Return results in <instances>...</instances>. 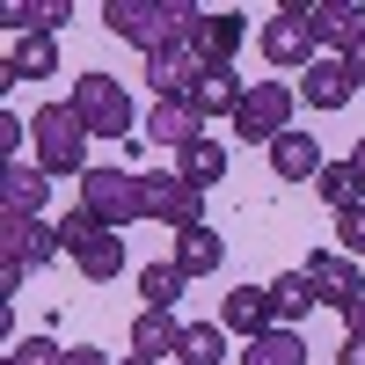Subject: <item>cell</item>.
Segmentation results:
<instances>
[{"mask_svg": "<svg viewBox=\"0 0 365 365\" xmlns=\"http://www.w3.org/2000/svg\"><path fill=\"white\" fill-rule=\"evenodd\" d=\"M344 329H351V336H365V299H358V307H344Z\"/></svg>", "mask_w": 365, "mask_h": 365, "instance_id": "e575fe53", "label": "cell"}, {"mask_svg": "<svg viewBox=\"0 0 365 365\" xmlns=\"http://www.w3.org/2000/svg\"><path fill=\"white\" fill-rule=\"evenodd\" d=\"M132 358H146V365H175V358H182V322L161 314V307H139V322H132Z\"/></svg>", "mask_w": 365, "mask_h": 365, "instance_id": "9a60e30c", "label": "cell"}, {"mask_svg": "<svg viewBox=\"0 0 365 365\" xmlns=\"http://www.w3.org/2000/svg\"><path fill=\"white\" fill-rule=\"evenodd\" d=\"M336 365H365V336H344V351H336Z\"/></svg>", "mask_w": 365, "mask_h": 365, "instance_id": "836d02e7", "label": "cell"}, {"mask_svg": "<svg viewBox=\"0 0 365 365\" xmlns=\"http://www.w3.org/2000/svg\"><path fill=\"white\" fill-rule=\"evenodd\" d=\"M125 365H146V358H125Z\"/></svg>", "mask_w": 365, "mask_h": 365, "instance_id": "74e56055", "label": "cell"}, {"mask_svg": "<svg viewBox=\"0 0 365 365\" xmlns=\"http://www.w3.org/2000/svg\"><path fill=\"white\" fill-rule=\"evenodd\" d=\"M103 22H110L132 51L154 58V51H168V44H190L197 22H205V8H190V0H110Z\"/></svg>", "mask_w": 365, "mask_h": 365, "instance_id": "6da1fadb", "label": "cell"}, {"mask_svg": "<svg viewBox=\"0 0 365 365\" xmlns=\"http://www.w3.org/2000/svg\"><path fill=\"white\" fill-rule=\"evenodd\" d=\"M314 190H322V205L344 220V212H358V205H365V175H358V161H329V168L314 175Z\"/></svg>", "mask_w": 365, "mask_h": 365, "instance_id": "7402d4cb", "label": "cell"}, {"mask_svg": "<svg viewBox=\"0 0 365 365\" xmlns=\"http://www.w3.org/2000/svg\"><path fill=\"white\" fill-rule=\"evenodd\" d=\"M270 168H278V182H314L329 161H322V139L314 132H285V139H270Z\"/></svg>", "mask_w": 365, "mask_h": 365, "instance_id": "ac0fdd59", "label": "cell"}, {"mask_svg": "<svg viewBox=\"0 0 365 365\" xmlns=\"http://www.w3.org/2000/svg\"><path fill=\"white\" fill-rule=\"evenodd\" d=\"M8 365H66V351L51 344V329H37L29 344H15V351H8Z\"/></svg>", "mask_w": 365, "mask_h": 365, "instance_id": "f546056e", "label": "cell"}, {"mask_svg": "<svg viewBox=\"0 0 365 365\" xmlns=\"http://www.w3.org/2000/svg\"><path fill=\"white\" fill-rule=\"evenodd\" d=\"M175 175L190 182V190H212V182L227 175V146H212V139H197L190 154H175Z\"/></svg>", "mask_w": 365, "mask_h": 365, "instance_id": "4316f807", "label": "cell"}, {"mask_svg": "<svg viewBox=\"0 0 365 365\" xmlns=\"http://www.w3.org/2000/svg\"><path fill=\"white\" fill-rule=\"evenodd\" d=\"M66 103L81 110V125L96 132V139H125L132 132V88L117 81V73H81Z\"/></svg>", "mask_w": 365, "mask_h": 365, "instance_id": "8992f818", "label": "cell"}, {"mask_svg": "<svg viewBox=\"0 0 365 365\" xmlns=\"http://www.w3.org/2000/svg\"><path fill=\"white\" fill-rule=\"evenodd\" d=\"M299 103H307V110H351L358 103L351 66H344V58H314V66L299 73Z\"/></svg>", "mask_w": 365, "mask_h": 365, "instance_id": "4fadbf2b", "label": "cell"}, {"mask_svg": "<svg viewBox=\"0 0 365 365\" xmlns=\"http://www.w3.org/2000/svg\"><path fill=\"white\" fill-rule=\"evenodd\" d=\"M249 44V22H241L234 8H212L205 22H197V37H190V51H197V66H227V58Z\"/></svg>", "mask_w": 365, "mask_h": 365, "instance_id": "2e32d148", "label": "cell"}, {"mask_svg": "<svg viewBox=\"0 0 365 365\" xmlns=\"http://www.w3.org/2000/svg\"><path fill=\"white\" fill-rule=\"evenodd\" d=\"M66 15H73L66 0H37V8H22V0H15V8H8V29H22V37H51Z\"/></svg>", "mask_w": 365, "mask_h": 365, "instance_id": "f1b7e54d", "label": "cell"}, {"mask_svg": "<svg viewBox=\"0 0 365 365\" xmlns=\"http://www.w3.org/2000/svg\"><path fill=\"white\" fill-rule=\"evenodd\" d=\"M307 8H314V0H285V8L263 22V58H270V66H299V73H307L322 58L314 29H307Z\"/></svg>", "mask_w": 365, "mask_h": 365, "instance_id": "ba28073f", "label": "cell"}, {"mask_svg": "<svg viewBox=\"0 0 365 365\" xmlns=\"http://www.w3.org/2000/svg\"><path fill=\"white\" fill-rule=\"evenodd\" d=\"M66 365H110V358H103L96 344H88V351H66Z\"/></svg>", "mask_w": 365, "mask_h": 365, "instance_id": "d590c367", "label": "cell"}, {"mask_svg": "<svg viewBox=\"0 0 365 365\" xmlns=\"http://www.w3.org/2000/svg\"><path fill=\"white\" fill-rule=\"evenodd\" d=\"M344 66H351V81H358V88H365V37H358V44H351V51H344Z\"/></svg>", "mask_w": 365, "mask_h": 365, "instance_id": "d6a6232c", "label": "cell"}, {"mask_svg": "<svg viewBox=\"0 0 365 365\" xmlns=\"http://www.w3.org/2000/svg\"><path fill=\"white\" fill-rule=\"evenodd\" d=\"M175 263H182V278H212L227 263V241L212 227H190V234H175Z\"/></svg>", "mask_w": 365, "mask_h": 365, "instance_id": "603a6c76", "label": "cell"}, {"mask_svg": "<svg viewBox=\"0 0 365 365\" xmlns=\"http://www.w3.org/2000/svg\"><path fill=\"white\" fill-rule=\"evenodd\" d=\"M51 256H66V241H58V227H44V220H8L0 212V292H22V278L29 270H44Z\"/></svg>", "mask_w": 365, "mask_h": 365, "instance_id": "3957f363", "label": "cell"}, {"mask_svg": "<svg viewBox=\"0 0 365 365\" xmlns=\"http://www.w3.org/2000/svg\"><path fill=\"white\" fill-rule=\"evenodd\" d=\"M81 212H96V220L117 234V227L146 220V182L132 168H88L81 175Z\"/></svg>", "mask_w": 365, "mask_h": 365, "instance_id": "5b68a950", "label": "cell"}, {"mask_svg": "<svg viewBox=\"0 0 365 365\" xmlns=\"http://www.w3.org/2000/svg\"><path fill=\"white\" fill-rule=\"evenodd\" d=\"M241 365H307V336L299 329H270V336H256L241 351Z\"/></svg>", "mask_w": 365, "mask_h": 365, "instance_id": "484cf974", "label": "cell"}, {"mask_svg": "<svg viewBox=\"0 0 365 365\" xmlns=\"http://www.w3.org/2000/svg\"><path fill=\"white\" fill-rule=\"evenodd\" d=\"M336 249H344V256H365V205L336 220Z\"/></svg>", "mask_w": 365, "mask_h": 365, "instance_id": "4dcf8cb0", "label": "cell"}, {"mask_svg": "<svg viewBox=\"0 0 365 365\" xmlns=\"http://www.w3.org/2000/svg\"><path fill=\"white\" fill-rule=\"evenodd\" d=\"M182 285H190V278H182V263H175V256H168V263H146V270H139V307H161V314H175Z\"/></svg>", "mask_w": 365, "mask_h": 365, "instance_id": "d4e9b609", "label": "cell"}, {"mask_svg": "<svg viewBox=\"0 0 365 365\" xmlns=\"http://www.w3.org/2000/svg\"><path fill=\"white\" fill-rule=\"evenodd\" d=\"M241 96H249V88L234 81V66H205L197 88H190V110H197V117H234Z\"/></svg>", "mask_w": 365, "mask_h": 365, "instance_id": "ffe728a7", "label": "cell"}, {"mask_svg": "<svg viewBox=\"0 0 365 365\" xmlns=\"http://www.w3.org/2000/svg\"><path fill=\"white\" fill-rule=\"evenodd\" d=\"M58 241H66V256L88 285H110V278H125V241H117L96 212H66L58 220Z\"/></svg>", "mask_w": 365, "mask_h": 365, "instance_id": "277c9868", "label": "cell"}, {"mask_svg": "<svg viewBox=\"0 0 365 365\" xmlns=\"http://www.w3.org/2000/svg\"><path fill=\"white\" fill-rule=\"evenodd\" d=\"M182 365H227V329L220 322H182Z\"/></svg>", "mask_w": 365, "mask_h": 365, "instance_id": "83f0119b", "label": "cell"}, {"mask_svg": "<svg viewBox=\"0 0 365 365\" xmlns=\"http://www.w3.org/2000/svg\"><path fill=\"white\" fill-rule=\"evenodd\" d=\"M220 329L227 336H270L278 329V307H270V285H234L227 299H220Z\"/></svg>", "mask_w": 365, "mask_h": 365, "instance_id": "8fae6325", "label": "cell"}, {"mask_svg": "<svg viewBox=\"0 0 365 365\" xmlns=\"http://www.w3.org/2000/svg\"><path fill=\"white\" fill-rule=\"evenodd\" d=\"M51 66H58V44H51V37H15L8 66H0V88H22V81H51Z\"/></svg>", "mask_w": 365, "mask_h": 365, "instance_id": "44dd1931", "label": "cell"}, {"mask_svg": "<svg viewBox=\"0 0 365 365\" xmlns=\"http://www.w3.org/2000/svg\"><path fill=\"white\" fill-rule=\"evenodd\" d=\"M299 270H307L314 299H322V307H336V314L365 299V263H358V256H344V249H314Z\"/></svg>", "mask_w": 365, "mask_h": 365, "instance_id": "9c48e42d", "label": "cell"}, {"mask_svg": "<svg viewBox=\"0 0 365 365\" xmlns=\"http://www.w3.org/2000/svg\"><path fill=\"white\" fill-rule=\"evenodd\" d=\"M351 161H358V175H365V139H358V154H351Z\"/></svg>", "mask_w": 365, "mask_h": 365, "instance_id": "8d00e7d4", "label": "cell"}, {"mask_svg": "<svg viewBox=\"0 0 365 365\" xmlns=\"http://www.w3.org/2000/svg\"><path fill=\"white\" fill-rule=\"evenodd\" d=\"M0 190H8V205H0V212H8V220H37V212L51 205V175L44 168H8V175H0Z\"/></svg>", "mask_w": 365, "mask_h": 365, "instance_id": "d6986e66", "label": "cell"}, {"mask_svg": "<svg viewBox=\"0 0 365 365\" xmlns=\"http://www.w3.org/2000/svg\"><path fill=\"white\" fill-rule=\"evenodd\" d=\"M0 161H22V117H0Z\"/></svg>", "mask_w": 365, "mask_h": 365, "instance_id": "1f68e13d", "label": "cell"}, {"mask_svg": "<svg viewBox=\"0 0 365 365\" xmlns=\"http://www.w3.org/2000/svg\"><path fill=\"white\" fill-rule=\"evenodd\" d=\"M29 146H37L44 175H88V125L73 103H44L29 117Z\"/></svg>", "mask_w": 365, "mask_h": 365, "instance_id": "7a4b0ae2", "label": "cell"}, {"mask_svg": "<svg viewBox=\"0 0 365 365\" xmlns=\"http://www.w3.org/2000/svg\"><path fill=\"white\" fill-rule=\"evenodd\" d=\"M139 182H146V220H161V227H175V234L205 227V190H190L182 175H161V168H146Z\"/></svg>", "mask_w": 365, "mask_h": 365, "instance_id": "30bf717a", "label": "cell"}, {"mask_svg": "<svg viewBox=\"0 0 365 365\" xmlns=\"http://www.w3.org/2000/svg\"><path fill=\"white\" fill-rule=\"evenodd\" d=\"M292 103H299V88L256 81L249 96H241V110H234V132L249 139V146H270V139H285V132H292Z\"/></svg>", "mask_w": 365, "mask_h": 365, "instance_id": "52a82bcc", "label": "cell"}, {"mask_svg": "<svg viewBox=\"0 0 365 365\" xmlns=\"http://www.w3.org/2000/svg\"><path fill=\"white\" fill-rule=\"evenodd\" d=\"M197 139H205V117L190 103H154V110H146V146H175V154H190Z\"/></svg>", "mask_w": 365, "mask_h": 365, "instance_id": "e0dca14e", "label": "cell"}, {"mask_svg": "<svg viewBox=\"0 0 365 365\" xmlns=\"http://www.w3.org/2000/svg\"><path fill=\"white\" fill-rule=\"evenodd\" d=\"M270 307H278V329H292V322H307L322 299H314V285H307V270H285V278H270Z\"/></svg>", "mask_w": 365, "mask_h": 365, "instance_id": "cb8c5ba5", "label": "cell"}, {"mask_svg": "<svg viewBox=\"0 0 365 365\" xmlns=\"http://www.w3.org/2000/svg\"><path fill=\"white\" fill-rule=\"evenodd\" d=\"M307 29H314L322 51H351V44L365 37V8H358V0H314V8H307Z\"/></svg>", "mask_w": 365, "mask_h": 365, "instance_id": "5bb4252c", "label": "cell"}, {"mask_svg": "<svg viewBox=\"0 0 365 365\" xmlns=\"http://www.w3.org/2000/svg\"><path fill=\"white\" fill-rule=\"evenodd\" d=\"M197 51L190 44H168V51H154L146 58V88H154V103H190V88H197Z\"/></svg>", "mask_w": 365, "mask_h": 365, "instance_id": "7c38bea8", "label": "cell"}]
</instances>
